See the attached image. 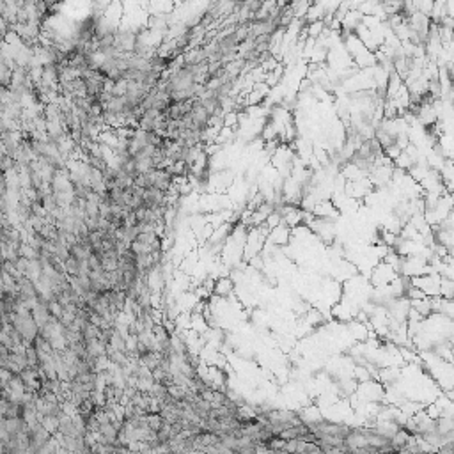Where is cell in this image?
Segmentation results:
<instances>
[{"mask_svg":"<svg viewBox=\"0 0 454 454\" xmlns=\"http://www.w3.org/2000/svg\"><path fill=\"white\" fill-rule=\"evenodd\" d=\"M0 397H2V388H0Z\"/></svg>","mask_w":454,"mask_h":454,"instance_id":"obj_1","label":"cell"}]
</instances>
